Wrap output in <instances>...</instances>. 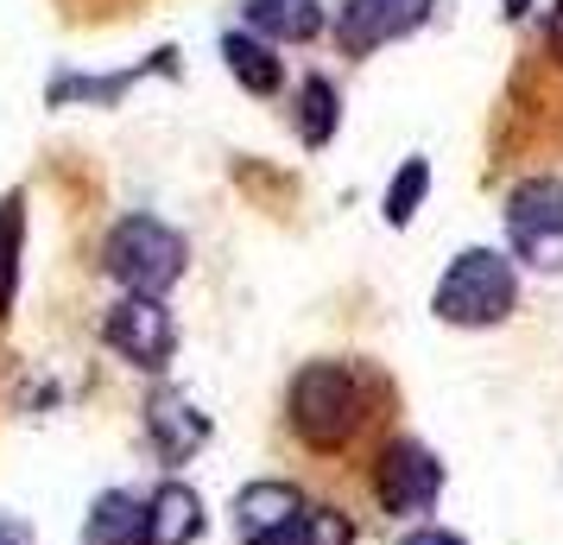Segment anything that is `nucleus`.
<instances>
[{
  "instance_id": "nucleus-8",
  "label": "nucleus",
  "mask_w": 563,
  "mask_h": 545,
  "mask_svg": "<svg viewBox=\"0 0 563 545\" xmlns=\"http://www.w3.org/2000/svg\"><path fill=\"white\" fill-rule=\"evenodd\" d=\"M146 438H153V450L165 457V464H184L197 444L209 438V418L184 400V393H153V406H146Z\"/></svg>"
},
{
  "instance_id": "nucleus-14",
  "label": "nucleus",
  "mask_w": 563,
  "mask_h": 545,
  "mask_svg": "<svg viewBox=\"0 0 563 545\" xmlns=\"http://www.w3.org/2000/svg\"><path fill=\"white\" fill-rule=\"evenodd\" d=\"M247 545H355V526H349L342 508H305L298 520H285V526H273Z\"/></svg>"
},
{
  "instance_id": "nucleus-7",
  "label": "nucleus",
  "mask_w": 563,
  "mask_h": 545,
  "mask_svg": "<svg viewBox=\"0 0 563 545\" xmlns=\"http://www.w3.org/2000/svg\"><path fill=\"white\" fill-rule=\"evenodd\" d=\"M102 337H108V349L128 356L133 368H165L172 349H178V324L165 312V298H121V305L108 312Z\"/></svg>"
},
{
  "instance_id": "nucleus-1",
  "label": "nucleus",
  "mask_w": 563,
  "mask_h": 545,
  "mask_svg": "<svg viewBox=\"0 0 563 545\" xmlns=\"http://www.w3.org/2000/svg\"><path fill=\"white\" fill-rule=\"evenodd\" d=\"M519 305V266L500 248H462L443 280L431 292V312L456 330H487V324H507Z\"/></svg>"
},
{
  "instance_id": "nucleus-18",
  "label": "nucleus",
  "mask_w": 563,
  "mask_h": 545,
  "mask_svg": "<svg viewBox=\"0 0 563 545\" xmlns=\"http://www.w3.org/2000/svg\"><path fill=\"white\" fill-rule=\"evenodd\" d=\"M544 52L563 64V0H551V13H544Z\"/></svg>"
},
{
  "instance_id": "nucleus-11",
  "label": "nucleus",
  "mask_w": 563,
  "mask_h": 545,
  "mask_svg": "<svg viewBox=\"0 0 563 545\" xmlns=\"http://www.w3.org/2000/svg\"><path fill=\"white\" fill-rule=\"evenodd\" d=\"M82 545H146V501H133L128 489L96 494L82 520Z\"/></svg>"
},
{
  "instance_id": "nucleus-5",
  "label": "nucleus",
  "mask_w": 563,
  "mask_h": 545,
  "mask_svg": "<svg viewBox=\"0 0 563 545\" xmlns=\"http://www.w3.org/2000/svg\"><path fill=\"white\" fill-rule=\"evenodd\" d=\"M374 494H380V508L393 520H418L437 508V494H443V464H437L424 444L411 438H393L380 450V464H374Z\"/></svg>"
},
{
  "instance_id": "nucleus-17",
  "label": "nucleus",
  "mask_w": 563,
  "mask_h": 545,
  "mask_svg": "<svg viewBox=\"0 0 563 545\" xmlns=\"http://www.w3.org/2000/svg\"><path fill=\"white\" fill-rule=\"evenodd\" d=\"M424 190H431V165H424V159H406V165L393 172V184H386V222L406 229L411 216H418V204H424Z\"/></svg>"
},
{
  "instance_id": "nucleus-12",
  "label": "nucleus",
  "mask_w": 563,
  "mask_h": 545,
  "mask_svg": "<svg viewBox=\"0 0 563 545\" xmlns=\"http://www.w3.org/2000/svg\"><path fill=\"white\" fill-rule=\"evenodd\" d=\"M203 533V501L184 482H165V489L146 501V545H190Z\"/></svg>"
},
{
  "instance_id": "nucleus-13",
  "label": "nucleus",
  "mask_w": 563,
  "mask_h": 545,
  "mask_svg": "<svg viewBox=\"0 0 563 545\" xmlns=\"http://www.w3.org/2000/svg\"><path fill=\"white\" fill-rule=\"evenodd\" d=\"M305 514V494L291 489V482H247V489L234 494V520H241V533L260 539V533H273L285 520Z\"/></svg>"
},
{
  "instance_id": "nucleus-3",
  "label": "nucleus",
  "mask_w": 563,
  "mask_h": 545,
  "mask_svg": "<svg viewBox=\"0 0 563 545\" xmlns=\"http://www.w3.org/2000/svg\"><path fill=\"white\" fill-rule=\"evenodd\" d=\"M285 413H291V432L310 444V450H342V444L361 432V381L349 362H310L291 374L285 388Z\"/></svg>"
},
{
  "instance_id": "nucleus-4",
  "label": "nucleus",
  "mask_w": 563,
  "mask_h": 545,
  "mask_svg": "<svg viewBox=\"0 0 563 545\" xmlns=\"http://www.w3.org/2000/svg\"><path fill=\"white\" fill-rule=\"evenodd\" d=\"M507 241L512 260L538 273H563V178L538 172L507 190Z\"/></svg>"
},
{
  "instance_id": "nucleus-10",
  "label": "nucleus",
  "mask_w": 563,
  "mask_h": 545,
  "mask_svg": "<svg viewBox=\"0 0 563 545\" xmlns=\"http://www.w3.org/2000/svg\"><path fill=\"white\" fill-rule=\"evenodd\" d=\"M222 64H229V77L247 89V96H273L285 83V64H279V52L260 39V32H222Z\"/></svg>"
},
{
  "instance_id": "nucleus-16",
  "label": "nucleus",
  "mask_w": 563,
  "mask_h": 545,
  "mask_svg": "<svg viewBox=\"0 0 563 545\" xmlns=\"http://www.w3.org/2000/svg\"><path fill=\"white\" fill-rule=\"evenodd\" d=\"M20 241H26V197H0V317L20 292Z\"/></svg>"
},
{
  "instance_id": "nucleus-19",
  "label": "nucleus",
  "mask_w": 563,
  "mask_h": 545,
  "mask_svg": "<svg viewBox=\"0 0 563 545\" xmlns=\"http://www.w3.org/2000/svg\"><path fill=\"white\" fill-rule=\"evenodd\" d=\"M406 545H468V539H456L450 526H418V533H406Z\"/></svg>"
},
{
  "instance_id": "nucleus-20",
  "label": "nucleus",
  "mask_w": 563,
  "mask_h": 545,
  "mask_svg": "<svg viewBox=\"0 0 563 545\" xmlns=\"http://www.w3.org/2000/svg\"><path fill=\"white\" fill-rule=\"evenodd\" d=\"M0 545H32V533L20 526V520H7V514H0Z\"/></svg>"
},
{
  "instance_id": "nucleus-6",
  "label": "nucleus",
  "mask_w": 563,
  "mask_h": 545,
  "mask_svg": "<svg viewBox=\"0 0 563 545\" xmlns=\"http://www.w3.org/2000/svg\"><path fill=\"white\" fill-rule=\"evenodd\" d=\"M437 0H342L335 13V45L342 57H367L393 45V39H411V32L431 20Z\"/></svg>"
},
{
  "instance_id": "nucleus-2",
  "label": "nucleus",
  "mask_w": 563,
  "mask_h": 545,
  "mask_svg": "<svg viewBox=\"0 0 563 545\" xmlns=\"http://www.w3.org/2000/svg\"><path fill=\"white\" fill-rule=\"evenodd\" d=\"M184 235L158 216H121L102 241V273L114 286H128V298H165L184 280Z\"/></svg>"
},
{
  "instance_id": "nucleus-9",
  "label": "nucleus",
  "mask_w": 563,
  "mask_h": 545,
  "mask_svg": "<svg viewBox=\"0 0 563 545\" xmlns=\"http://www.w3.org/2000/svg\"><path fill=\"white\" fill-rule=\"evenodd\" d=\"M241 20L266 45H310L323 32V7L317 0H241Z\"/></svg>"
},
{
  "instance_id": "nucleus-15",
  "label": "nucleus",
  "mask_w": 563,
  "mask_h": 545,
  "mask_svg": "<svg viewBox=\"0 0 563 545\" xmlns=\"http://www.w3.org/2000/svg\"><path fill=\"white\" fill-rule=\"evenodd\" d=\"M335 121H342L335 83L330 77H305L298 83V140H305V146H330Z\"/></svg>"
}]
</instances>
